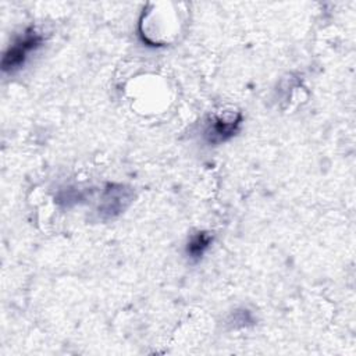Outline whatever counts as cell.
<instances>
[{
    "label": "cell",
    "instance_id": "1",
    "mask_svg": "<svg viewBox=\"0 0 356 356\" xmlns=\"http://www.w3.org/2000/svg\"><path fill=\"white\" fill-rule=\"evenodd\" d=\"M43 43V35L36 28L31 26L28 28L21 36H18L6 50L3 60H1V68L6 72H13L18 70L29 57L32 51H35L38 47H40Z\"/></svg>",
    "mask_w": 356,
    "mask_h": 356
},
{
    "label": "cell",
    "instance_id": "2",
    "mask_svg": "<svg viewBox=\"0 0 356 356\" xmlns=\"http://www.w3.org/2000/svg\"><path fill=\"white\" fill-rule=\"evenodd\" d=\"M241 120L242 114L234 110H224L213 114L207 122L206 138L210 143L225 142L236 134Z\"/></svg>",
    "mask_w": 356,
    "mask_h": 356
},
{
    "label": "cell",
    "instance_id": "3",
    "mask_svg": "<svg viewBox=\"0 0 356 356\" xmlns=\"http://www.w3.org/2000/svg\"><path fill=\"white\" fill-rule=\"evenodd\" d=\"M210 243H211V235L209 232H203V231L197 232L191 236L186 246V252L191 259H200L206 252V249L210 246Z\"/></svg>",
    "mask_w": 356,
    "mask_h": 356
}]
</instances>
